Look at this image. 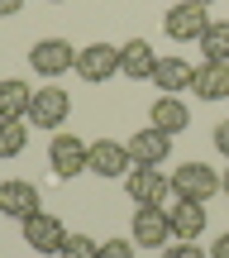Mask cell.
<instances>
[{"label": "cell", "mask_w": 229, "mask_h": 258, "mask_svg": "<svg viewBox=\"0 0 229 258\" xmlns=\"http://www.w3.org/2000/svg\"><path fill=\"white\" fill-rule=\"evenodd\" d=\"M163 258H210V253H205L196 239H172V244L163 249Z\"/></svg>", "instance_id": "obj_22"}, {"label": "cell", "mask_w": 229, "mask_h": 258, "mask_svg": "<svg viewBox=\"0 0 229 258\" xmlns=\"http://www.w3.org/2000/svg\"><path fill=\"white\" fill-rule=\"evenodd\" d=\"M201 5H215V0H201Z\"/></svg>", "instance_id": "obj_29"}, {"label": "cell", "mask_w": 229, "mask_h": 258, "mask_svg": "<svg viewBox=\"0 0 229 258\" xmlns=\"http://www.w3.org/2000/svg\"><path fill=\"white\" fill-rule=\"evenodd\" d=\"M19 225H24V244L34 253H57L67 244V225L57 220L53 211H34L29 220H19Z\"/></svg>", "instance_id": "obj_8"}, {"label": "cell", "mask_w": 229, "mask_h": 258, "mask_svg": "<svg viewBox=\"0 0 229 258\" xmlns=\"http://www.w3.org/2000/svg\"><path fill=\"white\" fill-rule=\"evenodd\" d=\"M129 239L143 244V249H167L172 244V220H167L163 206H138L134 225H129Z\"/></svg>", "instance_id": "obj_5"}, {"label": "cell", "mask_w": 229, "mask_h": 258, "mask_svg": "<svg viewBox=\"0 0 229 258\" xmlns=\"http://www.w3.org/2000/svg\"><path fill=\"white\" fill-rule=\"evenodd\" d=\"M124 191H129V201H134V206H163L167 191H172V177H163L158 167H129Z\"/></svg>", "instance_id": "obj_10"}, {"label": "cell", "mask_w": 229, "mask_h": 258, "mask_svg": "<svg viewBox=\"0 0 229 258\" xmlns=\"http://www.w3.org/2000/svg\"><path fill=\"white\" fill-rule=\"evenodd\" d=\"M96 253H101V244L91 234H67V244L57 249V258H96Z\"/></svg>", "instance_id": "obj_21"}, {"label": "cell", "mask_w": 229, "mask_h": 258, "mask_svg": "<svg viewBox=\"0 0 229 258\" xmlns=\"http://www.w3.org/2000/svg\"><path fill=\"white\" fill-rule=\"evenodd\" d=\"M220 191H224V196H229V167H224V177H220Z\"/></svg>", "instance_id": "obj_27"}, {"label": "cell", "mask_w": 229, "mask_h": 258, "mask_svg": "<svg viewBox=\"0 0 229 258\" xmlns=\"http://www.w3.org/2000/svg\"><path fill=\"white\" fill-rule=\"evenodd\" d=\"M67 115H72V96H67L57 82H48V86H38V91H34L24 124H34V129H62Z\"/></svg>", "instance_id": "obj_2"}, {"label": "cell", "mask_w": 229, "mask_h": 258, "mask_svg": "<svg viewBox=\"0 0 229 258\" xmlns=\"http://www.w3.org/2000/svg\"><path fill=\"white\" fill-rule=\"evenodd\" d=\"M129 167H134V158H129V144H115V139H96L91 153H86V172L96 177H129Z\"/></svg>", "instance_id": "obj_9"}, {"label": "cell", "mask_w": 229, "mask_h": 258, "mask_svg": "<svg viewBox=\"0 0 229 258\" xmlns=\"http://www.w3.org/2000/svg\"><path fill=\"white\" fill-rule=\"evenodd\" d=\"M210 258H229V230H224V234H220V239H215V244H210Z\"/></svg>", "instance_id": "obj_26"}, {"label": "cell", "mask_w": 229, "mask_h": 258, "mask_svg": "<svg viewBox=\"0 0 229 258\" xmlns=\"http://www.w3.org/2000/svg\"><path fill=\"white\" fill-rule=\"evenodd\" d=\"M215 191H220V172L205 167V163H196V158L172 172V196L177 201H210Z\"/></svg>", "instance_id": "obj_3"}, {"label": "cell", "mask_w": 229, "mask_h": 258, "mask_svg": "<svg viewBox=\"0 0 229 258\" xmlns=\"http://www.w3.org/2000/svg\"><path fill=\"white\" fill-rule=\"evenodd\" d=\"M29 148V124L24 120H0V158H19Z\"/></svg>", "instance_id": "obj_20"}, {"label": "cell", "mask_w": 229, "mask_h": 258, "mask_svg": "<svg viewBox=\"0 0 229 258\" xmlns=\"http://www.w3.org/2000/svg\"><path fill=\"white\" fill-rule=\"evenodd\" d=\"M29 67L53 82V77H62V72H77V48L67 43V38H38V43L29 48Z\"/></svg>", "instance_id": "obj_4"}, {"label": "cell", "mask_w": 229, "mask_h": 258, "mask_svg": "<svg viewBox=\"0 0 229 258\" xmlns=\"http://www.w3.org/2000/svg\"><path fill=\"white\" fill-rule=\"evenodd\" d=\"M205 10L210 5H201V0H177V5L163 15V34L172 38V43H201V34L215 24Z\"/></svg>", "instance_id": "obj_1"}, {"label": "cell", "mask_w": 229, "mask_h": 258, "mask_svg": "<svg viewBox=\"0 0 229 258\" xmlns=\"http://www.w3.org/2000/svg\"><path fill=\"white\" fill-rule=\"evenodd\" d=\"M29 101H34L29 82H19V77L0 82V120H29Z\"/></svg>", "instance_id": "obj_18"}, {"label": "cell", "mask_w": 229, "mask_h": 258, "mask_svg": "<svg viewBox=\"0 0 229 258\" xmlns=\"http://www.w3.org/2000/svg\"><path fill=\"white\" fill-rule=\"evenodd\" d=\"M191 91L201 101H229V62H201L191 77Z\"/></svg>", "instance_id": "obj_17"}, {"label": "cell", "mask_w": 229, "mask_h": 258, "mask_svg": "<svg viewBox=\"0 0 229 258\" xmlns=\"http://www.w3.org/2000/svg\"><path fill=\"white\" fill-rule=\"evenodd\" d=\"M153 67H158V57H153V43H148V38H129V43L119 48V77H129V82H148Z\"/></svg>", "instance_id": "obj_14"}, {"label": "cell", "mask_w": 229, "mask_h": 258, "mask_svg": "<svg viewBox=\"0 0 229 258\" xmlns=\"http://www.w3.org/2000/svg\"><path fill=\"white\" fill-rule=\"evenodd\" d=\"M148 124L163 129V134H182V129H191V110H186L182 96H158L153 110H148Z\"/></svg>", "instance_id": "obj_15"}, {"label": "cell", "mask_w": 229, "mask_h": 258, "mask_svg": "<svg viewBox=\"0 0 229 258\" xmlns=\"http://www.w3.org/2000/svg\"><path fill=\"white\" fill-rule=\"evenodd\" d=\"M24 10V0H0V19H15Z\"/></svg>", "instance_id": "obj_25"}, {"label": "cell", "mask_w": 229, "mask_h": 258, "mask_svg": "<svg viewBox=\"0 0 229 258\" xmlns=\"http://www.w3.org/2000/svg\"><path fill=\"white\" fill-rule=\"evenodd\" d=\"M191 77H196V67L186 62V57H177V53L158 57V67H153V86H158L163 96H182V91H191Z\"/></svg>", "instance_id": "obj_13"}, {"label": "cell", "mask_w": 229, "mask_h": 258, "mask_svg": "<svg viewBox=\"0 0 229 258\" xmlns=\"http://www.w3.org/2000/svg\"><path fill=\"white\" fill-rule=\"evenodd\" d=\"M34 211H43V196H38L34 182H0V215H10V220H29Z\"/></svg>", "instance_id": "obj_11"}, {"label": "cell", "mask_w": 229, "mask_h": 258, "mask_svg": "<svg viewBox=\"0 0 229 258\" xmlns=\"http://www.w3.org/2000/svg\"><path fill=\"white\" fill-rule=\"evenodd\" d=\"M201 53H205V62H229V19H220L201 34Z\"/></svg>", "instance_id": "obj_19"}, {"label": "cell", "mask_w": 229, "mask_h": 258, "mask_svg": "<svg viewBox=\"0 0 229 258\" xmlns=\"http://www.w3.org/2000/svg\"><path fill=\"white\" fill-rule=\"evenodd\" d=\"M115 72H119V48L115 43H86V48H77V77H82V82L101 86V82H110Z\"/></svg>", "instance_id": "obj_7"}, {"label": "cell", "mask_w": 229, "mask_h": 258, "mask_svg": "<svg viewBox=\"0 0 229 258\" xmlns=\"http://www.w3.org/2000/svg\"><path fill=\"white\" fill-rule=\"evenodd\" d=\"M134 249H138L134 239H105V244H101V253H96V258H134Z\"/></svg>", "instance_id": "obj_23"}, {"label": "cell", "mask_w": 229, "mask_h": 258, "mask_svg": "<svg viewBox=\"0 0 229 258\" xmlns=\"http://www.w3.org/2000/svg\"><path fill=\"white\" fill-rule=\"evenodd\" d=\"M86 153H91V144H82L77 134H53V144H48V163H53V177H62V182L82 177V172H86Z\"/></svg>", "instance_id": "obj_6"}, {"label": "cell", "mask_w": 229, "mask_h": 258, "mask_svg": "<svg viewBox=\"0 0 229 258\" xmlns=\"http://www.w3.org/2000/svg\"><path fill=\"white\" fill-rule=\"evenodd\" d=\"M167 153H172V134H163V129H138L134 139H129V158H134V167H163Z\"/></svg>", "instance_id": "obj_12"}, {"label": "cell", "mask_w": 229, "mask_h": 258, "mask_svg": "<svg viewBox=\"0 0 229 258\" xmlns=\"http://www.w3.org/2000/svg\"><path fill=\"white\" fill-rule=\"evenodd\" d=\"M48 5H62V0H48Z\"/></svg>", "instance_id": "obj_28"}, {"label": "cell", "mask_w": 229, "mask_h": 258, "mask_svg": "<svg viewBox=\"0 0 229 258\" xmlns=\"http://www.w3.org/2000/svg\"><path fill=\"white\" fill-rule=\"evenodd\" d=\"M167 220H172V239H201L210 215H205V201H177Z\"/></svg>", "instance_id": "obj_16"}, {"label": "cell", "mask_w": 229, "mask_h": 258, "mask_svg": "<svg viewBox=\"0 0 229 258\" xmlns=\"http://www.w3.org/2000/svg\"><path fill=\"white\" fill-rule=\"evenodd\" d=\"M210 139H215V148H220V153L229 158V120H220V124H215V134H210Z\"/></svg>", "instance_id": "obj_24"}]
</instances>
